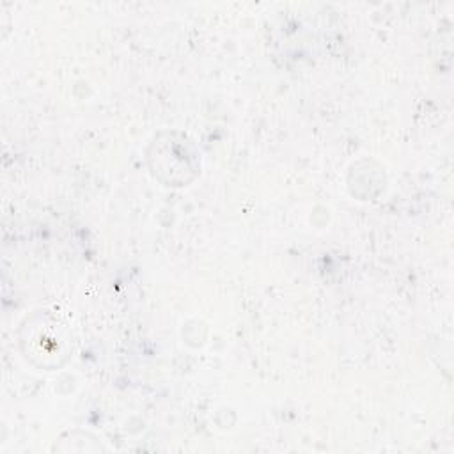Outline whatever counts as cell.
Segmentation results:
<instances>
[{
    "label": "cell",
    "instance_id": "1",
    "mask_svg": "<svg viewBox=\"0 0 454 454\" xmlns=\"http://www.w3.org/2000/svg\"><path fill=\"white\" fill-rule=\"evenodd\" d=\"M23 330L27 332V335L21 337V344L27 353L25 356L39 367H57L62 364L60 358L69 355L71 337L53 316L37 312L27 319Z\"/></svg>",
    "mask_w": 454,
    "mask_h": 454
}]
</instances>
